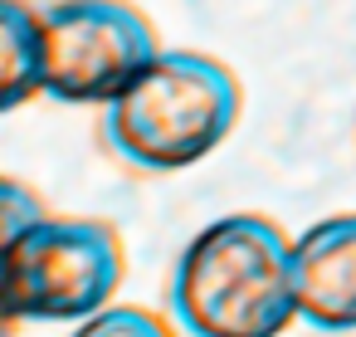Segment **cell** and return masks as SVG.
<instances>
[{
    "label": "cell",
    "mask_w": 356,
    "mask_h": 337,
    "mask_svg": "<svg viewBox=\"0 0 356 337\" xmlns=\"http://www.w3.org/2000/svg\"><path fill=\"white\" fill-rule=\"evenodd\" d=\"M40 215H49L40 191H30L20 176H6V181H0V220H6V240L20 235L25 225H35Z\"/></svg>",
    "instance_id": "ba28073f"
},
{
    "label": "cell",
    "mask_w": 356,
    "mask_h": 337,
    "mask_svg": "<svg viewBox=\"0 0 356 337\" xmlns=\"http://www.w3.org/2000/svg\"><path fill=\"white\" fill-rule=\"evenodd\" d=\"M35 93H44V15L0 0V108L15 113Z\"/></svg>",
    "instance_id": "8992f818"
},
{
    "label": "cell",
    "mask_w": 356,
    "mask_h": 337,
    "mask_svg": "<svg viewBox=\"0 0 356 337\" xmlns=\"http://www.w3.org/2000/svg\"><path fill=\"white\" fill-rule=\"evenodd\" d=\"M171 318L186 337H283L298 322L293 235L259 210L195 230L171 269Z\"/></svg>",
    "instance_id": "6da1fadb"
},
{
    "label": "cell",
    "mask_w": 356,
    "mask_h": 337,
    "mask_svg": "<svg viewBox=\"0 0 356 337\" xmlns=\"http://www.w3.org/2000/svg\"><path fill=\"white\" fill-rule=\"evenodd\" d=\"M74 337H176L166 318H156L142 303H108L103 313L74 322Z\"/></svg>",
    "instance_id": "52a82bcc"
},
{
    "label": "cell",
    "mask_w": 356,
    "mask_h": 337,
    "mask_svg": "<svg viewBox=\"0 0 356 337\" xmlns=\"http://www.w3.org/2000/svg\"><path fill=\"white\" fill-rule=\"evenodd\" d=\"M298 318L312 332H356V210L327 215L293 240Z\"/></svg>",
    "instance_id": "5b68a950"
},
{
    "label": "cell",
    "mask_w": 356,
    "mask_h": 337,
    "mask_svg": "<svg viewBox=\"0 0 356 337\" xmlns=\"http://www.w3.org/2000/svg\"><path fill=\"white\" fill-rule=\"evenodd\" d=\"M317 337H356V332H317Z\"/></svg>",
    "instance_id": "9c48e42d"
},
{
    "label": "cell",
    "mask_w": 356,
    "mask_h": 337,
    "mask_svg": "<svg viewBox=\"0 0 356 337\" xmlns=\"http://www.w3.org/2000/svg\"><path fill=\"white\" fill-rule=\"evenodd\" d=\"M44 15V93L108 108L161 54L156 25L132 0H54Z\"/></svg>",
    "instance_id": "277c9868"
},
{
    "label": "cell",
    "mask_w": 356,
    "mask_h": 337,
    "mask_svg": "<svg viewBox=\"0 0 356 337\" xmlns=\"http://www.w3.org/2000/svg\"><path fill=\"white\" fill-rule=\"evenodd\" d=\"M127 249L98 215H40L6 240V313L15 322H83L118 298Z\"/></svg>",
    "instance_id": "3957f363"
},
{
    "label": "cell",
    "mask_w": 356,
    "mask_h": 337,
    "mask_svg": "<svg viewBox=\"0 0 356 337\" xmlns=\"http://www.w3.org/2000/svg\"><path fill=\"white\" fill-rule=\"evenodd\" d=\"M244 113L239 74L200 49H161L127 93L103 108L108 147L152 176L200 166L229 142Z\"/></svg>",
    "instance_id": "7a4b0ae2"
}]
</instances>
